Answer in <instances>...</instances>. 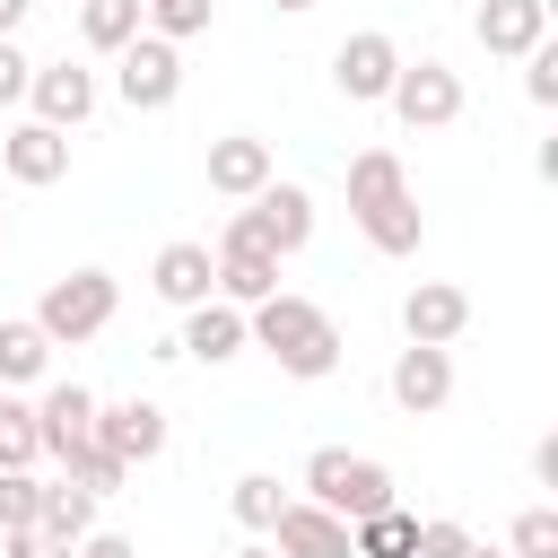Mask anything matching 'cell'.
<instances>
[{"instance_id":"obj_1","label":"cell","mask_w":558,"mask_h":558,"mask_svg":"<svg viewBox=\"0 0 558 558\" xmlns=\"http://www.w3.org/2000/svg\"><path fill=\"white\" fill-rule=\"evenodd\" d=\"M244 349H262L279 375H296V384H323L331 366H340V323L314 305V296H262L253 314H244Z\"/></svg>"},{"instance_id":"obj_2","label":"cell","mask_w":558,"mask_h":558,"mask_svg":"<svg viewBox=\"0 0 558 558\" xmlns=\"http://www.w3.org/2000/svg\"><path fill=\"white\" fill-rule=\"evenodd\" d=\"M349 218H357V235L375 244V253H418V235H427V218H418V201H410V174H401V157L392 148H357L349 157Z\"/></svg>"},{"instance_id":"obj_3","label":"cell","mask_w":558,"mask_h":558,"mask_svg":"<svg viewBox=\"0 0 558 558\" xmlns=\"http://www.w3.org/2000/svg\"><path fill=\"white\" fill-rule=\"evenodd\" d=\"M113 305H122V279L87 262V270H61V279L35 296V314H26V323H35L52 349H78V340H96V331L113 323Z\"/></svg>"},{"instance_id":"obj_4","label":"cell","mask_w":558,"mask_h":558,"mask_svg":"<svg viewBox=\"0 0 558 558\" xmlns=\"http://www.w3.org/2000/svg\"><path fill=\"white\" fill-rule=\"evenodd\" d=\"M305 506H323V514L357 523V514H384V506H401V497H392V471H384L375 453L323 445V453H305Z\"/></svg>"},{"instance_id":"obj_5","label":"cell","mask_w":558,"mask_h":558,"mask_svg":"<svg viewBox=\"0 0 558 558\" xmlns=\"http://www.w3.org/2000/svg\"><path fill=\"white\" fill-rule=\"evenodd\" d=\"M227 244H253V253H270V262H288V253H305L314 244V192L305 183H262L235 218H227Z\"/></svg>"},{"instance_id":"obj_6","label":"cell","mask_w":558,"mask_h":558,"mask_svg":"<svg viewBox=\"0 0 558 558\" xmlns=\"http://www.w3.org/2000/svg\"><path fill=\"white\" fill-rule=\"evenodd\" d=\"M113 96L131 105V113H166L174 96H183V44H166V35H131L122 52H113Z\"/></svg>"},{"instance_id":"obj_7","label":"cell","mask_w":558,"mask_h":558,"mask_svg":"<svg viewBox=\"0 0 558 558\" xmlns=\"http://www.w3.org/2000/svg\"><path fill=\"white\" fill-rule=\"evenodd\" d=\"M392 78H401V44H392L384 26H357V35L331 44V87H340L349 105H384Z\"/></svg>"},{"instance_id":"obj_8","label":"cell","mask_w":558,"mask_h":558,"mask_svg":"<svg viewBox=\"0 0 558 558\" xmlns=\"http://www.w3.org/2000/svg\"><path fill=\"white\" fill-rule=\"evenodd\" d=\"M410 131H445V122H462V70H445V61H401V78H392V96H384Z\"/></svg>"},{"instance_id":"obj_9","label":"cell","mask_w":558,"mask_h":558,"mask_svg":"<svg viewBox=\"0 0 558 558\" xmlns=\"http://www.w3.org/2000/svg\"><path fill=\"white\" fill-rule=\"evenodd\" d=\"M96 70L87 61H35V78H26V105H35V122H52V131H78L87 113H96Z\"/></svg>"},{"instance_id":"obj_10","label":"cell","mask_w":558,"mask_h":558,"mask_svg":"<svg viewBox=\"0 0 558 558\" xmlns=\"http://www.w3.org/2000/svg\"><path fill=\"white\" fill-rule=\"evenodd\" d=\"M471 331V296L453 288V279H418L410 296H401V340L410 349H453Z\"/></svg>"},{"instance_id":"obj_11","label":"cell","mask_w":558,"mask_h":558,"mask_svg":"<svg viewBox=\"0 0 558 558\" xmlns=\"http://www.w3.org/2000/svg\"><path fill=\"white\" fill-rule=\"evenodd\" d=\"M166 410L157 401H96V445L122 462V471H140V462H157L166 453Z\"/></svg>"},{"instance_id":"obj_12","label":"cell","mask_w":558,"mask_h":558,"mask_svg":"<svg viewBox=\"0 0 558 558\" xmlns=\"http://www.w3.org/2000/svg\"><path fill=\"white\" fill-rule=\"evenodd\" d=\"M0 166H9V183H26V192H44V183H61L70 174V131H52V122H17L9 140H0Z\"/></svg>"},{"instance_id":"obj_13","label":"cell","mask_w":558,"mask_h":558,"mask_svg":"<svg viewBox=\"0 0 558 558\" xmlns=\"http://www.w3.org/2000/svg\"><path fill=\"white\" fill-rule=\"evenodd\" d=\"M148 288L174 305V314H192V305H209L218 296V262H209V244H192V235H174L157 262H148Z\"/></svg>"},{"instance_id":"obj_14","label":"cell","mask_w":558,"mask_h":558,"mask_svg":"<svg viewBox=\"0 0 558 558\" xmlns=\"http://www.w3.org/2000/svg\"><path fill=\"white\" fill-rule=\"evenodd\" d=\"M471 35H480L497 61H523L532 44H549V0H480V9H471Z\"/></svg>"},{"instance_id":"obj_15","label":"cell","mask_w":558,"mask_h":558,"mask_svg":"<svg viewBox=\"0 0 558 558\" xmlns=\"http://www.w3.org/2000/svg\"><path fill=\"white\" fill-rule=\"evenodd\" d=\"M270 174H279L270 140H253V131H227V140H209V192H218V201H253Z\"/></svg>"},{"instance_id":"obj_16","label":"cell","mask_w":558,"mask_h":558,"mask_svg":"<svg viewBox=\"0 0 558 558\" xmlns=\"http://www.w3.org/2000/svg\"><path fill=\"white\" fill-rule=\"evenodd\" d=\"M35 436H44L52 462H70V453L96 436V392H87V384H44V401H35Z\"/></svg>"},{"instance_id":"obj_17","label":"cell","mask_w":558,"mask_h":558,"mask_svg":"<svg viewBox=\"0 0 558 558\" xmlns=\"http://www.w3.org/2000/svg\"><path fill=\"white\" fill-rule=\"evenodd\" d=\"M174 357H201V366L244 357V305H227V296L192 305V314H183V331H174Z\"/></svg>"},{"instance_id":"obj_18","label":"cell","mask_w":558,"mask_h":558,"mask_svg":"<svg viewBox=\"0 0 558 558\" xmlns=\"http://www.w3.org/2000/svg\"><path fill=\"white\" fill-rule=\"evenodd\" d=\"M392 401L410 418H436L453 401V349H401L392 357Z\"/></svg>"},{"instance_id":"obj_19","label":"cell","mask_w":558,"mask_h":558,"mask_svg":"<svg viewBox=\"0 0 558 558\" xmlns=\"http://www.w3.org/2000/svg\"><path fill=\"white\" fill-rule=\"evenodd\" d=\"M270 549L279 558H349V523L323 514V506H305V497H288L279 523H270Z\"/></svg>"},{"instance_id":"obj_20","label":"cell","mask_w":558,"mask_h":558,"mask_svg":"<svg viewBox=\"0 0 558 558\" xmlns=\"http://www.w3.org/2000/svg\"><path fill=\"white\" fill-rule=\"evenodd\" d=\"M209 262H218V296H227V305H244V314H253L262 296H279V262H270V253H253V244H227V235H218V253H209Z\"/></svg>"},{"instance_id":"obj_21","label":"cell","mask_w":558,"mask_h":558,"mask_svg":"<svg viewBox=\"0 0 558 558\" xmlns=\"http://www.w3.org/2000/svg\"><path fill=\"white\" fill-rule=\"evenodd\" d=\"M35 532H44V541H61V549H78V541L96 532V497H87L78 480H44V506H35Z\"/></svg>"},{"instance_id":"obj_22","label":"cell","mask_w":558,"mask_h":558,"mask_svg":"<svg viewBox=\"0 0 558 558\" xmlns=\"http://www.w3.org/2000/svg\"><path fill=\"white\" fill-rule=\"evenodd\" d=\"M418 541V514L410 506H384V514H357L349 523V558H410Z\"/></svg>"},{"instance_id":"obj_23","label":"cell","mask_w":558,"mask_h":558,"mask_svg":"<svg viewBox=\"0 0 558 558\" xmlns=\"http://www.w3.org/2000/svg\"><path fill=\"white\" fill-rule=\"evenodd\" d=\"M140 26H148L140 0H78V35H87V52H122Z\"/></svg>"},{"instance_id":"obj_24","label":"cell","mask_w":558,"mask_h":558,"mask_svg":"<svg viewBox=\"0 0 558 558\" xmlns=\"http://www.w3.org/2000/svg\"><path fill=\"white\" fill-rule=\"evenodd\" d=\"M44 366H52V340L35 323H0V392L9 384H44Z\"/></svg>"},{"instance_id":"obj_25","label":"cell","mask_w":558,"mask_h":558,"mask_svg":"<svg viewBox=\"0 0 558 558\" xmlns=\"http://www.w3.org/2000/svg\"><path fill=\"white\" fill-rule=\"evenodd\" d=\"M44 462V436H35V401L0 392V471H35Z\"/></svg>"},{"instance_id":"obj_26","label":"cell","mask_w":558,"mask_h":558,"mask_svg":"<svg viewBox=\"0 0 558 558\" xmlns=\"http://www.w3.org/2000/svg\"><path fill=\"white\" fill-rule=\"evenodd\" d=\"M279 506H288V488H279L270 471H244V480L227 488V514H235L244 532H270V523H279Z\"/></svg>"},{"instance_id":"obj_27","label":"cell","mask_w":558,"mask_h":558,"mask_svg":"<svg viewBox=\"0 0 558 558\" xmlns=\"http://www.w3.org/2000/svg\"><path fill=\"white\" fill-rule=\"evenodd\" d=\"M61 480H78V488H87V497H113V488H122V480H131V471H122V462H113V453H105V445H96V436H87V445H78V453H70V462H61Z\"/></svg>"},{"instance_id":"obj_28","label":"cell","mask_w":558,"mask_h":558,"mask_svg":"<svg viewBox=\"0 0 558 558\" xmlns=\"http://www.w3.org/2000/svg\"><path fill=\"white\" fill-rule=\"evenodd\" d=\"M506 558H558V506H523L506 532Z\"/></svg>"},{"instance_id":"obj_29","label":"cell","mask_w":558,"mask_h":558,"mask_svg":"<svg viewBox=\"0 0 558 558\" xmlns=\"http://www.w3.org/2000/svg\"><path fill=\"white\" fill-rule=\"evenodd\" d=\"M35 506H44V480L35 471H0V541L9 532H35Z\"/></svg>"},{"instance_id":"obj_30","label":"cell","mask_w":558,"mask_h":558,"mask_svg":"<svg viewBox=\"0 0 558 558\" xmlns=\"http://www.w3.org/2000/svg\"><path fill=\"white\" fill-rule=\"evenodd\" d=\"M523 96H532L541 113L558 105V44H532V52H523Z\"/></svg>"},{"instance_id":"obj_31","label":"cell","mask_w":558,"mask_h":558,"mask_svg":"<svg viewBox=\"0 0 558 558\" xmlns=\"http://www.w3.org/2000/svg\"><path fill=\"white\" fill-rule=\"evenodd\" d=\"M462 549H471V532H462L453 514H427L418 541H410V558H462Z\"/></svg>"},{"instance_id":"obj_32","label":"cell","mask_w":558,"mask_h":558,"mask_svg":"<svg viewBox=\"0 0 558 558\" xmlns=\"http://www.w3.org/2000/svg\"><path fill=\"white\" fill-rule=\"evenodd\" d=\"M26 78H35V61L17 52V35H0V105H26Z\"/></svg>"},{"instance_id":"obj_33","label":"cell","mask_w":558,"mask_h":558,"mask_svg":"<svg viewBox=\"0 0 558 558\" xmlns=\"http://www.w3.org/2000/svg\"><path fill=\"white\" fill-rule=\"evenodd\" d=\"M0 558H70V549H61V541H44V532H9V541H0Z\"/></svg>"},{"instance_id":"obj_34","label":"cell","mask_w":558,"mask_h":558,"mask_svg":"<svg viewBox=\"0 0 558 558\" xmlns=\"http://www.w3.org/2000/svg\"><path fill=\"white\" fill-rule=\"evenodd\" d=\"M70 558H140V541H122V532H87Z\"/></svg>"},{"instance_id":"obj_35","label":"cell","mask_w":558,"mask_h":558,"mask_svg":"<svg viewBox=\"0 0 558 558\" xmlns=\"http://www.w3.org/2000/svg\"><path fill=\"white\" fill-rule=\"evenodd\" d=\"M532 480H541V488H558V436H541V445H532Z\"/></svg>"},{"instance_id":"obj_36","label":"cell","mask_w":558,"mask_h":558,"mask_svg":"<svg viewBox=\"0 0 558 558\" xmlns=\"http://www.w3.org/2000/svg\"><path fill=\"white\" fill-rule=\"evenodd\" d=\"M26 9H35V0H0V35H17V26H26Z\"/></svg>"},{"instance_id":"obj_37","label":"cell","mask_w":558,"mask_h":558,"mask_svg":"<svg viewBox=\"0 0 558 558\" xmlns=\"http://www.w3.org/2000/svg\"><path fill=\"white\" fill-rule=\"evenodd\" d=\"M270 9H288V17H305V9H314V0H270Z\"/></svg>"},{"instance_id":"obj_38","label":"cell","mask_w":558,"mask_h":558,"mask_svg":"<svg viewBox=\"0 0 558 558\" xmlns=\"http://www.w3.org/2000/svg\"><path fill=\"white\" fill-rule=\"evenodd\" d=\"M462 558H506V549H488V541H471V549H462Z\"/></svg>"},{"instance_id":"obj_39","label":"cell","mask_w":558,"mask_h":558,"mask_svg":"<svg viewBox=\"0 0 558 558\" xmlns=\"http://www.w3.org/2000/svg\"><path fill=\"white\" fill-rule=\"evenodd\" d=\"M235 558H279V549H262V541H253V549H235Z\"/></svg>"},{"instance_id":"obj_40","label":"cell","mask_w":558,"mask_h":558,"mask_svg":"<svg viewBox=\"0 0 558 558\" xmlns=\"http://www.w3.org/2000/svg\"><path fill=\"white\" fill-rule=\"evenodd\" d=\"M0 244H9V209H0Z\"/></svg>"},{"instance_id":"obj_41","label":"cell","mask_w":558,"mask_h":558,"mask_svg":"<svg viewBox=\"0 0 558 558\" xmlns=\"http://www.w3.org/2000/svg\"><path fill=\"white\" fill-rule=\"evenodd\" d=\"M140 9H166V0H140Z\"/></svg>"},{"instance_id":"obj_42","label":"cell","mask_w":558,"mask_h":558,"mask_svg":"<svg viewBox=\"0 0 558 558\" xmlns=\"http://www.w3.org/2000/svg\"><path fill=\"white\" fill-rule=\"evenodd\" d=\"M70 9H78V0H70Z\"/></svg>"}]
</instances>
